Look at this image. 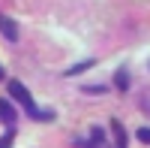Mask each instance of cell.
Segmentation results:
<instances>
[{
	"instance_id": "cell-1",
	"label": "cell",
	"mask_w": 150,
	"mask_h": 148,
	"mask_svg": "<svg viewBox=\"0 0 150 148\" xmlns=\"http://www.w3.org/2000/svg\"><path fill=\"white\" fill-rule=\"evenodd\" d=\"M15 109H12V103L9 100H3V97H0V121H6V124L12 127V124H15Z\"/></svg>"
},
{
	"instance_id": "cell-2",
	"label": "cell",
	"mask_w": 150,
	"mask_h": 148,
	"mask_svg": "<svg viewBox=\"0 0 150 148\" xmlns=\"http://www.w3.org/2000/svg\"><path fill=\"white\" fill-rule=\"evenodd\" d=\"M0 30L6 33V40H9V42H18V27H15L9 18H3V15H0Z\"/></svg>"
},
{
	"instance_id": "cell-3",
	"label": "cell",
	"mask_w": 150,
	"mask_h": 148,
	"mask_svg": "<svg viewBox=\"0 0 150 148\" xmlns=\"http://www.w3.org/2000/svg\"><path fill=\"white\" fill-rule=\"evenodd\" d=\"M114 85H117L120 91L129 88V76H126V70H117V73H114Z\"/></svg>"
},
{
	"instance_id": "cell-4",
	"label": "cell",
	"mask_w": 150,
	"mask_h": 148,
	"mask_svg": "<svg viewBox=\"0 0 150 148\" xmlns=\"http://www.w3.org/2000/svg\"><path fill=\"white\" fill-rule=\"evenodd\" d=\"M111 127H114V133H117V148H126V133H123V127L117 124V121H111Z\"/></svg>"
},
{
	"instance_id": "cell-5",
	"label": "cell",
	"mask_w": 150,
	"mask_h": 148,
	"mask_svg": "<svg viewBox=\"0 0 150 148\" xmlns=\"http://www.w3.org/2000/svg\"><path fill=\"white\" fill-rule=\"evenodd\" d=\"M87 67H93V60H84V64H75V67H69V70H66V76H75V73H81V70H87Z\"/></svg>"
},
{
	"instance_id": "cell-6",
	"label": "cell",
	"mask_w": 150,
	"mask_h": 148,
	"mask_svg": "<svg viewBox=\"0 0 150 148\" xmlns=\"http://www.w3.org/2000/svg\"><path fill=\"white\" fill-rule=\"evenodd\" d=\"M90 139H93V142H105V133L99 130V127H93V130H90Z\"/></svg>"
},
{
	"instance_id": "cell-7",
	"label": "cell",
	"mask_w": 150,
	"mask_h": 148,
	"mask_svg": "<svg viewBox=\"0 0 150 148\" xmlns=\"http://www.w3.org/2000/svg\"><path fill=\"white\" fill-rule=\"evenodd\" d=\"M138 139H141L144 145H150V127H141V130H138Z\"/></svg>"
},
{
	"instance_id": "cell-8",
	"label": "cell",
	"mask_w": 150,
	"mask_h": 148,
	"mask_svg": "<svg viewBox=\"0 0 150 148\" xmlns=\"http://www.w3.org/2000/svg\"><path fill=\"white\" fill-rule=\"evenodd\" d=\"M12 139H15V133L9 130V133H6V139H0V148H12Z\"/></svg>"
},
{
	"instance_id": "cell-9",
	"label": "cell",
	"mask_w": 150,
	"mask_h": 148,
	"mask_svg": "<svg viewBox=\"0 0 150 148\" xmlns=\"http://www.w3.org/2000/svg\"><path fill=\"white\" fill-rule=\"evenodd\" d=\"M90 148H111L108 142H90Z\"/></svg>"
},
{
	"instance_id": "cell-10",
	"label": "cell",
	"mask_w": 150,
	"mask_h": 148,
	"mask_svg": "<svg viewBox=\"0 0 150 148\" xmlns=\"http://www.w3.org/2000/svg\"><path fill=\"white\" fill-rule=\"evenodd\" d=\"M0 79H3V67H0Z\"/></svg>"
}]
</instances>
